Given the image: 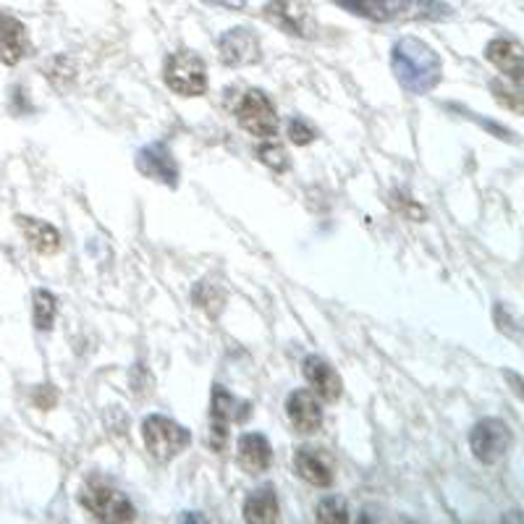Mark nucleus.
<instances>
[{"label": "nucleus", "mask_w": 524, "mask_h": 524, "mask_svg": "<svg viewBox=\"0 0 524 524\" xmlns=\"http://www.w3.org/2000/svg\"><path fill=\"white\" fill-rule=\"evenodd\" d=\"M294 472L312 488H331L336 483V462L328 451L302 446L294 451Z\"/></svg>", "instance_id": "f8f14e48"}, {"label": "nucleus", "mask_w": 524, "mask_h": 524, "mask_svg": "<svg viewBox=\"0 0 524 524\" xmlns=\"http://www.w3.org/2000/svg\"><path fill=\"white\" fill-rule=\"evenodd\" d=\"M302 375L312 386V394L320 401H328V404H336L343 394V380L336 372V368L323 360L320 354H307L305 362H302Z\"/></svg>", "instance_id": "ddd939ff"}, {"label": "nucleus", "mask_w": 524, "mask_h": 524, "mask_svg": "<svg viewBox=\"0 0 524 524\" xmlns=\"http://www.w3.org/2000/svg\"><path fill=\"white\" fill-rule=\"evenodd\" d=\"M242 514H244V522L252 524H273L278 522V495L273 491V485H262L257 491H252L242 506Z\"/></svg>", "instance_id": "6ab92c4d"}, {"label": "nucleus", "mask_w": 524, "mask_h": 524, "mask_svg": "<svg viewBox=\"0 0 524 524\" xmlns=\"http://www.w3.org/2000/svg\"><path fill=\"white\" fill-rule=\"evenodd\" d=\"M394 76L406 94L432 93L443 79V63L428 42L417 37H401L391 50Z\"/></svg>", "instance_id": "f257e3e1"}, {"label": "nucleus", "mask_w": 524, "mask_h": 524, "mask_svg": "<svg viewBox=\"0 0 524 524\" xmlns=\"http://www.w3.org/2000/svg\"><path fill=\"white\" fill-rule=\"evenodd\" d=\"M257 155H260V160H262L268 168H273L276 173H283V171L289 168V155H286V150H283L278 142H265V145H260Z\"/></svg>", "instance_id": "b1692460"}, {"label": "nucleus", "mask_w": 524, "mask_h": 524, "mask_svg": "<svg viewBox=\"0 0 524 524\" xmlns=\"http://www.w3.org/2000/svg\"><path fill=\"white\" fill-rule=\"evenodd\" d=\"M30 50L31 45L27 27L16 16L0 11V63L16 66L30 56Z\"/></svg>", "instance_id": "2eb2a0df"}, {"label": "nucleus", "mask_w": 524, "mask_h": 524, "mask_svg": "<svg viewBox=\"0 0 524 524\" xmlns=\"http://www.w3.org/2000/svg\"><path fill=\"white\" fill-rule=\"evenodd\" d=\"M286 417H289L294 431L302 432V435H312L323 428V404L312 391L299 388V391L289 394V399H286Z\"/></svg>", "instance_id": "4468645a"}, {"label": "nucleus", "mask_w": 524, "mask_h": 524, "mask_svg": "<svg viewBox=\"0 0 524 524\" xmlns=\"http://www.w3.org/2000/svg\"><path fill=\"white\" fill-rule=\"evenodd\" d=\"M315 137H317V131H315L305 119H291V121H289V139H291L297 147H307V145L315 142Z\"/></svg>", "instance_id": "393cba45"}, {"label": "nucleus", "mask_w": 524, "mask_h": 524, "mask_svg": "<svg viewBox=\"0 0 524 524\" xmlns=\"http://www.w3.org/2000/svg\"><path fill=\"white\" fill-rule=\"evenodd\" d=\"M236 462L249 475L268 472L273 464V446L262 432H244L236 443Z\"/></svg>", "instance_id": "f3484780"}, {"label": "nucleus", "mask_w": 524, "mask_h": 524, "mask_svg": "<svg viewBox=\"0 0 524 524\" xmlns=\"http://www.w3.org/2000/svg\"><path fill=\"white\" fill-rule=\"evenodd\" d=\"M79 503L93 514L97 522H134L137 509L119 488L111 483L90 477L82 491H79Z\"/></svg>", "instance_id": "7ed1b4c3"}, {"label": "nucleus", "mask_w": 524, "mask_h": 524, "mask_svg": "<svg viewBox=\"0 0 524 524\" xmlns=\"http://www.w3.org/2000/svg\"><path fill=\"white\" fill-rule=\"evenodd\" d=\"M16 223H19V228H22L27 244H30L37 254H56V252H61L63 242L61 234L56 231V226H50V223H45V220H37V218L30 216H16Z\"/></svg>", "instance_id": "a211bd4d"}, {"label": "nucleus", "mask_w": 524, "mask_h": 524, "mask_svg": "<svg viewBox=\"0 0 524 524\" xmlns=\"http://www.w3.org/2000/svg\"><path fill=\"white\" fill-rule=\"evenodd\" d=\"M236 124L257 139H273L278 134V113L273 100L262 90H247L234 105Z\"/></svg>", "instance_id": "6e6552de"}, {"label": "nucleus", "mask_w": 524, "mask_h": 524, "mask_svg": "<svg viewBox=\"0 0 524 524\" xmlns=\"http://www.w3.org/2000/svg\"><path fill=\"white\" fill-rule=\"evenodd\" d=\"M134 163H137V171L142 176L153 179L157 184L171 186V189L179 186V163H176L173 153L165 147V142H150V145H145L137 153Z\"/></svg>", "instance_id": "9b49d317"}, {"label": "nucleus", "mask_w": 524, "mask_h": 524, "mask_svg": "<svg viewBox=\"0 0 524 524\" xmlns=\"http://www.w3.org/2000/svg\"><path fill=\"white\" fill-rule=\"evenodd\" d=\"M56 315H58V299L56 294H50L48 289H37L31 294V317H34V328L37 331H53V323H56Z\"/></svg>", "instance_id": "aec40b11"}, {"label": "nucleus", "mask_w": 524, "mask_h": 524, "mask_svg": "<svg viewBox=\"0 0 524 524\" xmlns=\"http://www.w3.org/2000/svg\"><path fill=\"white\" fill-rule=\"evenodd\" d=\"M391 202H394V208H396V210H401L404 216L412 218V220H422V218H425V210H422L417 202H412L409 197H404V194H394V200H391Z\"/></svg>", "instance_id": "a878e982"}, {"label": "nucleus", "mask_w": 524, "mask_h": 524, "mask_svg": "<svg viewBox=\"0 0 524 524\" xmlns=\"http://www.w3.org/2000/svg\"><path fill=\"white\" fill-rule=\"evenodd\" d=\"M205 3H213L220 8H228V11H244L247 8V0H205Z\"/></svg>", "instance_id": "bb28decb"}, {"label": "nucleus", "mask_w": 524, "mask_h": 524, "mask_svg": "<svg viewBox=\"0 0 524 524\" xmlns=\"http://www.w3.org/2000/svg\"><path fill=\"white\" fill-rule=\"evenodd\" d=\"M514 443V435L511 428L498 420V417H485L480 420L472 432H469V449L475 454V459L483 464H498L511 449Z\"/></svg>", "instance_id": "1a4fd4ad"}, {"label": "nucleus", "mask_w": 524, "mask_h": 524, "mask_svg": "<svg viewBox=\"0 0 524 524\" xmlns=\"http://www.w3.org/2000/svg\"><path fill=\"white\" fill-rule=\"evenodd\" d=\"M218 58L223 66L242 68V66H254L262 58V45L257 31L249 27H234L223 31L218 37Z\"/></svg>", "instance_id": "9d476101"}, {"label": "nucleus", "mask_w": 524, "mask_h": 524, "mask_svg": "<svg viewBox=\"0 0 524 524\" xmlns=\"http://www.w3.org/2000/svg\"><path fill=\"white\" fill-rule=\"evenodd\" d=\"M163 79L168 90L182 97H200L208 93V66L194 50H176L165 58Z\"/></svg>", "instance_id": "39448f33"}, {"label": "nucleus", "mask_w": 524, "mask_h": 524, "mask_svg": "<svg viewBox=\"0 0 524 524\" xmlns=\"http://www.w3.org/2000/svg\"><path fill=\"white\" fill-rule=\"evenodd\" d=\"M485 58L493 63L495 68L511 79V84H522L524 63H522V45L511 37H495L485 48Z\"/></svg>", "instance_id": "dca6fc26"}, {"label": "nucleus", "mask_w": 524, "mask_h": 524, "mask_svg": "<svg viewBox=\"0 0 524 524\" xmlns=\"http://www.w3.org/2000/svg\"><path fill=\"white\" fill-rule=\"evenodd\" d=\"M346 13L370 22H440L451 16V8L438 0H333Z\"/></svg>", "instance_id": "f03ea898"}, {"label": "nucleus", "mask_w": 524, "mask_h": 524, "mask_svg": "<svg viewBox=\"0 0 524 524\" xmlns=\"http://www.w3.org/2000/svg\"><path fill=\"white\" fill-rule=\"evenodd\" d=\"M315 520L323 524H346L351 522L349 517V506L343 498H336V495H328L317 503V511H315Z\"/></svg>", "instance_id": "4be33fe9"}, {"label": "nucleus", "mask_w": 524, "mask_h": 524, "mask_svg": "<svg viewBox=\"0 0 524 524\" xmlns=\"http://www.w3.org/2000/svg\"><path fill=\"white\" fill-rule=\"evenodd\" d=\"M262 19L299 40L317 37V16L307 0H268L262 5Z\"/></svg>", "instance_id": "423d86ee"}, {"label": "nucleus", "mask_w": 524, "mask_h": 524, "mask_svg": "<svg viewBox=\"0 0 524 524\" xmlns=\"http://www.w3.org/2000/svg\"><path fill=\"white\" fill-rule=\"evenodd\" d=\"M491 93H493L498 105H503L506 111H511V113L522 116V93H520V87H517V84H514V87H506L503 82L493 79V82H491Z\"/></svg>", "instance_id": "5701e85b"}, {"label": "nucleus", "mask_w": 524, "mask_h": 524, "mask_svg": "<svg viewBox=\"0 0 524 524\" xmlns=\"http://www.w3.org/2000/svg\"><path fill=\"white\" fill-rule=\"evenodd\" d=\"M142 438H145V449L147 454L157 462H171L179 454H184L191 443V432L184 425H179L171 417L163 414H150L142 422Z\"/></svg>", "instance_id": "20e7f679"}, {"label": "nucleus", "mask_w": 524, "mask_h": 524, "mask_svg": "<svg viewBox=\"0 0 524 524\" xmlns=\"http://www.w3.org/2000/svg\"><path fill=\"white\" fill-rule=\"evenodd\" d=\"M249 414H252V404L249 401L234 396L223 386H213V396H210V435H208L210 446L216 451H223L226 440H228V428L247 422Z\"/></svg>", "instance_id": "0eeeda50"}, {"label": "nucleus", "mask_w": 524, "mask_h": 524, "mask_svg": "<svg viewBox=\"0 0 524 524\" xmlns=\"http://www.w3.org/2000/svg\"><path fill=\"white\" fill-rule=\"evenodd\" d=\"M191 297H194V305L205 309L210 317H218L223 305H226V291L218 283H213V280H200L194 286V294Z\"/></svg>", "instance_id": "412c9836"}]
</instances>
